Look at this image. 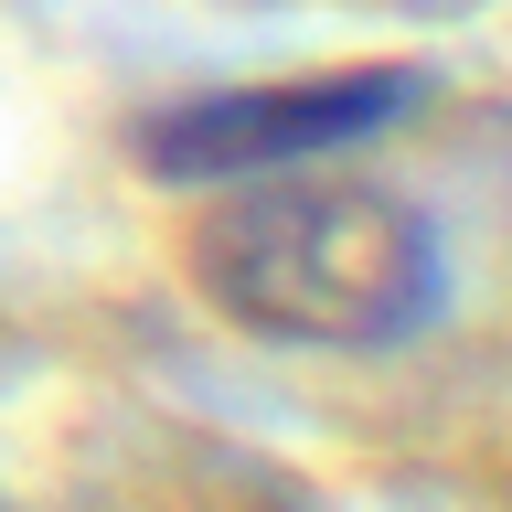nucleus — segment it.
I'll use <instances>...</instances> for the list:
<instances>
[{
	"instance_id": "1",
	"label": "nucleus",
	"mask_w": 512,
	"mask_h": 512,
	"mask_svg": "<svg viewBox=\"0 0 512 512\" xmlns=\"http://www.w3.org/2000/svg\"><path fill=\"white\" fill-rule=\"evenodd\" d=\"M182 278L214 320L278 352H395L448 310V246L395 182L278 171L214 192L182 235Z\"/></svg>"
},
{
	"instance_id": "2",
	"label": "nucleus",
	"mask_w": 512,
	"mask_h": 512,
	"mask_svg": "<svg viewBox=\"0 0 512 512\" xmlns=\"http://www.w3.org/2000/svg\"><path fill=\"white\" fill-rule=\"evenodd\" d=\"M427 64H320V75H256L224 96H182L139 128V171L171 192H235L278 171H331L416 118Z\"/></svg>"
}]
</instances>
